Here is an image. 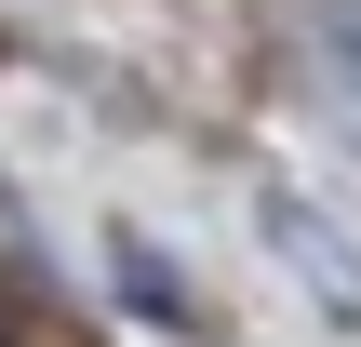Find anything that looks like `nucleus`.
<instances>
[{
	"label": "nucleus",
	"instance_id": "nucleus-1",
	"mask_svg": "<svg viewBox=\"0 0 361 347\" xmlns=\"http://www.w3.org/2000/svg\"><path fill=\"white\" fill-rule=\"evenodd\" d=\"M268 227L295 241V267H308V281H322L335 308H361V241H348V227H322V214H308L295 187H268Z\"/></svg>",
	"mask_w": 361,
	"mask_h": 347
},
{
	"label": "nucleus",
	"instance_id": "nucleus-2",
	"mask_svg": "<svg viewBox=\"0 0 361 347\" xmlns=\"http://www.w3.org/2000/svg\"><path fill=\"white\" fill-rule=\"evenodd\" d=\"M121 294H134V308H147V321H188V294H174V281H161V254H147V241H121Z\"/></svg>",
	"mask_w": 361,
	"mask_h": 347
},
{
	"label": "nucleus",
	"instance_id": "nucleus-3",
	"mask_svg": "<svg viewBox=\"0 0 361 347\" xmlns=\"http://www.w3.org/2000/svg\"><path fill=\"white\" fill-rule=\"evenodd\" d=\"M335 40H348V80H361V0H348V13H335Z\"/></svg>",
	"mask_w": 361,
	"mask_h": 347
}]
</instances>
